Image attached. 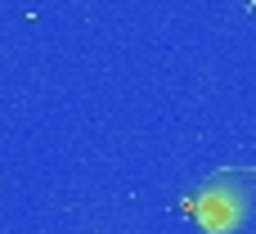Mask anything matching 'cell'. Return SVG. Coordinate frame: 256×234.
I'll return each mask as SVG.
<instances>
[{
    "label": "cell",
    "mask_w": 256,
    "mask_h": 234,
    "mask_svg": "<svg viewBox=\"0 0 256 234\" xmlns=\"http://www.w3.org/2000/svg\"><path fill=\"white\" fill-rule=\"evenodd\" d=\"M202 234H256V167H216L189 203Z\"/></svg>",
    "instance_id": "1"
}]
</instances>
